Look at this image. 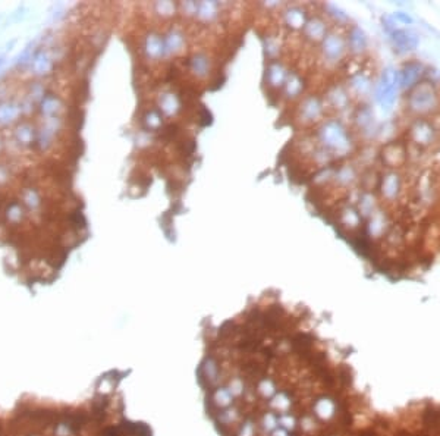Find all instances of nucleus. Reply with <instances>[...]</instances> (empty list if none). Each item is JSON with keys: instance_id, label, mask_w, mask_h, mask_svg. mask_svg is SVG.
Listing matches in <instances>:
<instances>
[{"instance_id": "obj_5", "label": "nucleus", "mask_w": 440, "mask_h": 436, "mask_svg": "<svg viewBox=\"0 0 440 436\" xmlns=\"http://www.w3.org/2000/svg\"><path fill=\"white\" fill-rule=\"evenodd\" d=\"M395 42L404 50H412L418 44L417 37L414 34H411V32H407V31H396L395 32Z\"/></svg>"}, {"instance_id": "obj_2", "label": "nucleus", "mask_w": 440, "mask_h": 436, "mask_svg": "<svg viewBox=\"0 0 440 436\" xmlns=\"http://www.w3.org/2000/svg\"><path fill=\"white\" fill-rule=\"evenodd\" d=\"M127 375L112 369L76 399L25 394L0 404V436H154L148 423L129 416L122 391Z\"/></svg>"}, {"instance_id": "obj_4", "label": "nucleus", "mask_w": 440, "mask_h": 436, "mask_svg": "<svg viewBox=\"0 0 440 436\" xmlns=\"http://www.w3.org/2000/svg\"><path fill=\"white\" fill-rule=\"evenodd\" d=\"M420 74H421V65L412 62V63H410V65H407L405 69L402 70L401 83H402V85H404L405 88H407V87H411V85H414V83L418 80Z\"/></svg>"}, {"instance_id": "obj_3", "label": "nucleus", "mask_w": 440, "mask_h": 436, "mask_svg": "<svg viewBox=\"0 0 440 436\" xmlns=\"http://www.w3.org/2000/svg\"><path fill=\"white\" fill-rule=\"evenodd\" d=\"M434 103H436V94H434L433 88L427 84L418 87L412 93L411 99H410V106L415 112H427V111L433 109Z\"/></svg>"}, {"instance_id": "obj_1", "label": "nucleus", "mask_w": 440, "mask_h": 436, "mask_svg": "<svg viewBox=\"0 0 440 436\" xmlns=\"http://www.w3.org/2000/svg\"><path fill=\"white\" fill-rule=\"evenodd\" d=\"M304 317L261 297L201 334L195 380L217 436L355 433L351 375Z\"/></svg>"}, {"instance_id": "obj_6", "label": "nucleus", "mask_w": 440, "mask_h": 436, "mask_svg": "<svg viewBox=\"0 0 440 436\" xmlns=\"http://www.w3.org/2000/svg\"><path fill=\"white\" fill-rule=\"evenodd\" d=\"M397 16H399L402 21H405V22H411V18H410V16H405V15H401V14L397 15Z\"/></svg>"}]
</instances>
